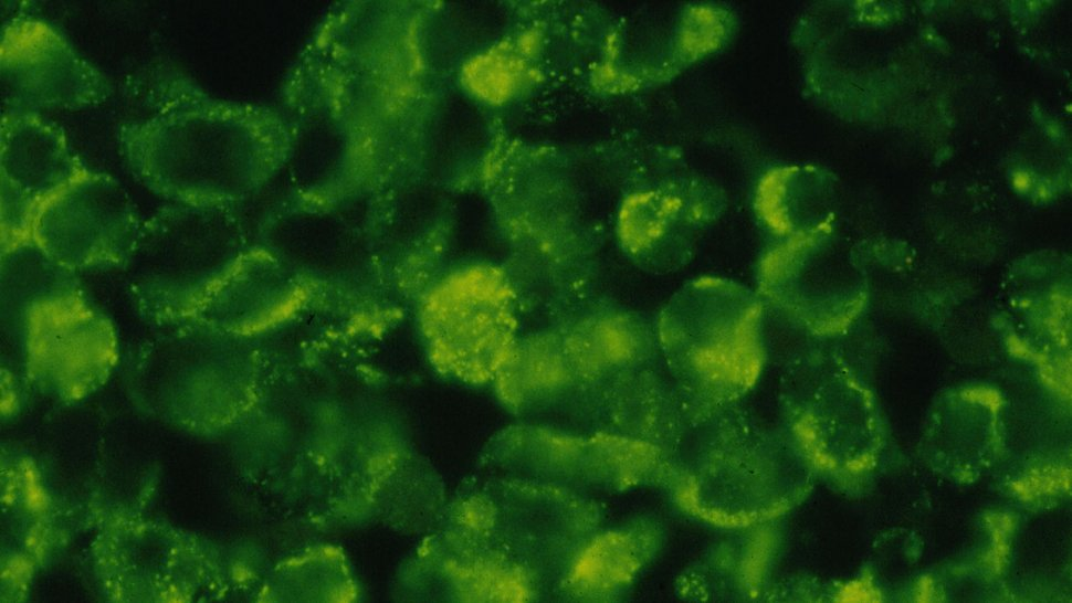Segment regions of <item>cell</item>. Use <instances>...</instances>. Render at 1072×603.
Segmentation results:
<instances>
[{
    "label": "cell",
    "instance_id": "1",
    "mask_svg": "<svg viewBox=\"0 0 1072 603\" xmlns=\"http://www.w3.org/2000/svg\"><path fill=\"white\" fill-rule=\"evenodd\" d=\"M516 327L512 287L493 266L456 273L429 307L430 336L474 378L492 373L509 357Z\"/></svg>",
    "mask_w": 1072,
    "mask_h": 603
}]
</instances>
